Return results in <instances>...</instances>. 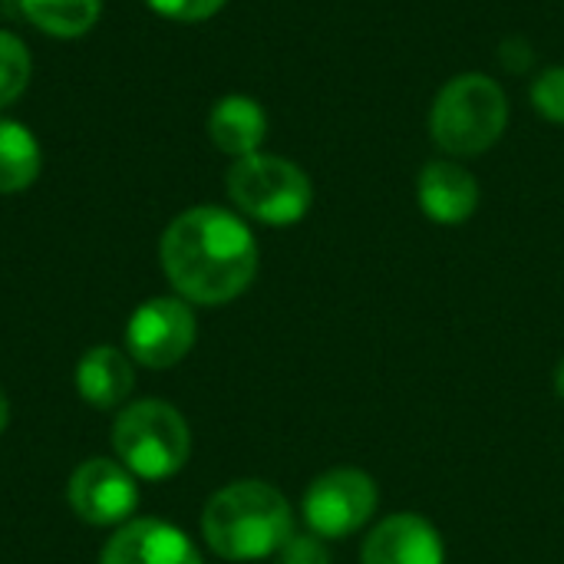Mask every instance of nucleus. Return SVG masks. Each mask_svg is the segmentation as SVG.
I'll list each match as a JSON object with an SVG mask.
<instances>
[{"label": "nucleus", "mask_w": 564, "mask_h": 564, "mask_svg": "<svg viewBox=\"0 0 564 564\" xmlns=\"http://www.w3.org/2000/svg\"><path fill=\"white\" fill-rule=\"evenodd\" d=\"M499 63H502V69L522 76V73L532 69L535 50H532V43H529L525 36H506V40L499 43Z\"/></svg>", "instance_id": "obj_20"}, {"label": "nucleus", "mask_w": 564, "mask_h": 564, "mask_svg": "<svg viewBox=\"0 0 564 564\" xmlns=\"http://www.w3.org/2000/svg\"><path fill=\"white\" fill-rule=\"evenodd\" d=\"M135 387L132 357L119 347H89L76 364V390L93 410H116Z\"/></svg>", "instance_id": "obj_13"}, {"label": "nucleus", "mask_w": 564, "mask_h": 564, "mask_svg": "<svg viewBox=\"0 0 564 564\" xmlns=\"http://www.w3.org/2000/svg\"><path fill=\"white\" fill-rule=\"evenodd\" d=\"M198 337V321L188 301L162 294L142 301L126 324V350L149 370H169L182 364Z\"/></svg>", "instance_id": "obj_7"}, {"label": "nucleus", "mask_w": 564, "mask_h": 564, "mask_svg": "<svg viewBox=\"0 0 564 564\" xmlns=\"http://www.w3.org/2000/svg\"><path fill=\"white\" fill-rule=\"evenodd\" d=\"M479 182L459 159H433L420 169L416 202L433 225H466L479 208Z\"/></svg>", "instance_id": "obj_11"}, {"label": "nucleus", "mask_w": 564, "mask_h": 564, "mask_svg": "<svg viewBox=\"0 0 564 564\" xmlns=\"http://www.w3.org/2000/svg\"><path fill=\"white\" fill-rule=\"evenodd\" d=\"M225 188L241 218L271 228H288L304 221L314 205L311 175L297 162L271 152L235 159L225 175Z\"/></svg>", "instance_id": "obj_5"}, {"label": "nucleus", "mask_w": 564, "mask_h": 564, "mask_svg": "<svg viewBox=\"0 0 564 564\" xmlns=\"http://www.w3.org/2000/svg\"><path fill=\"white\" fill-rule=\"evenodd\" d=\"M20 13L46 36L79 40L96 30L102 17V0H17Z\"/></svg>", "instance_id": "obj_15"}, {"label": "nucleus", "mask_w": 564, "mask_h": 564, "mask_svg": "<svg viewBox=\"0 0 564 564\" xmlns=\"http://www.w3.org/2000/svg\"><path fill=\"white\" fill-rule=\"evenodd\" d=\"M7 423H10V403H7V397L0 390V433L7 430Z\"/></svg>", "instance_id": "obj_21"}, {"label": "nucleus", "mask_w": 564, "mask_h": 564, "mask_svg": "<svg viewBox=\"0 0 564 564\" xmlns=\"http://www.w3.org/2000/svg\"><path fill=\"white\" fill-rule=\"evenodd\" d=\"M360 564H446V545L430 519L397 512L370 529L360 549Z\"/></svg>", "instance_id": "obj_10"}, {"label": "nucleus", "mask_w": 564, "mask_h": 564, "mask_svg": "<svg viewBox=\"0 0 564 564\" xmlns=\"http://www.w3.org/2000/svg\"><path fill=\"white\" fill-rule=\"evenodd\" d=\"M99 564H205L195 542L162 519H129L102 545Z\"/></svg>", "instance_id": "obj_9"}, {"label": "nucleus", "mask_w": 564, "mask_h": 564, "mask_svg": "<svg viewBox=\"0 0 564 564\" xmlns=\"http://www.w3.org/2000/svg\"><path fill=\"white\" fill-rule=\"evenodd\" d=\"M294 535V509L284 492L261 479L218 489L202 512V539L225 562H261Z\"/></svg>", "instance_id": "obj_2"}, {"label": "nucleus", "mask_w": 564, "mask_h": 564, "mask_svg": "<svg viewBox=\"0 0 564 564\" xmlns=\"http://www.w3.org/2000/svg\"><path fill=\"white\" fill-rule=\"evenodd\" d=\"M278 564H334L330 549L321 535L307 532V535H291L284 542V549L278 552Z\"/></svg>", "instance_id": "obj_19"}, {"label": "nucleus", "mask_w": 564, "mask_h": 564, "mask_svg": "<svg viewBox=\"0 0 564 564\" xmlns=\"http://www.w3.org/2000/svg\"><path fill=\"white\" fill-rule=\"evenodd\" d=\"M66 502L86 525H126L139 506V486L119 459L96 456L69 476Z\"/></svg>", "instance_id": "obj_8"}, {"label": "nucleus", "mask_w": 564, "mask_h": 564, "mask_svg": "<svg viewBox=\"0 0 564 564\" xmlns=\"http://www.w3.org/2000/svg\"><path fill=\"white\" fill-rule=\"evenodd\" d=\"M555 393H558V400H564V360L555 367Z\"/></svg>", "instance_id": "obj_22"}, {"label": "nucleus", "mask_w": 564, "mask_h": 564, "mask_svg": "<svg viewBox=\"0 0 564 564\" xmlns=\"http://www.w3.org/2000/svg\"><path fill=\"white\" fill-rule=\"evenodd\" d=\"M532 106L539 116H545L549 122L564 126V66H549L542 69L532 86H529Z\"/></svg>", "instance_id": "obj_17"}, {"label": "nucleus", "mask_w": 564, "mask_h": 564, "mask_svg": "<svg viewBox=\"0 0 564 564\" xmlns=\"http://www.w3.org/2000/svg\"><path fill=\"white\" fill-rule=\"evenodd\" d=\"M509 126V96L486 73L453 76L430 106V139L449 159L489 152Z\"/></svg>", "instance_id": "obj_3"}, {"label": "nucleus", "mask_w": 564, "mask_h": 564, "mask_svg": "<svg viewBox=\"0 0 564 564\" xmlns=\"http://www.w3.org/2000/svg\"><path fill=\"white\" fill-rule=\"evenodd\" d=\"M159 261L182 301L221 307L254 284L261 251L254 231L238 212L221 205H192L162 231Z\"/></svg>", "instance_id": "obj_1"}, {"label": "nucleus", "mask_w": 564, "mask_h": 564, "mask_svg": "<svg viewBox=\"0 0 564 564\" xmlns=\"http://www.w3.org/2000/svg\"><path fill=\"white\" fill-rule=\"evenodd\" d=\"M112 449L135 479L162 482L185 469L192 456V433L172 403L139 400L119 410L112 423Z\"/></svg>", "instance_id": "obj_4"}, {"label": "nucleus", "mask_w": 564, "mask_h": 564, "mask_svg": "<svg viewBox=\"0 0 564 564\" xmlns=\"http://www.w3.org/2000/svg\"><path fill=\"white\" fill-rule=\"evenodd\" d=\"M152 13L172 23H202L225 10L228 0H142Z\"/></svg>", "instance_id": "obj_18"}, {"label": "nucleus", "mask_w": 564, "mask_h": 564, "mask_svg": "<svg viewBox=\"0 0 564 564\" xmlns=\"http://www.w3.org/2000/svg\"><path fill=\"white\" fill-rule=\"evenodd\" d=\"M43 172V145L20 119L0 116V195L26 192Z\"/></svg>", "instance_id": "obj_14"}, {"label": "nucleus", "mask_w": 564, "mask_h": 564, "mask_svg": "<svg viewBox=\"0 0 564 564\" xmlns=\"http://www.w3.org/2000/svg\"><path fill=\"white\" fill-rule=\"evenodd\" d=\"M380 509V486L370 473L337 466L317 476L301 502V516L324 542H340L360 532Z\"/></svg>", "instance_id": "obj_6"}, {"label": "nucleus", "mask_w": 564, "mask_h": 564, "mask_svg": "<svg viewBox=\"0 0 564 564\" xmlns=\"http://www.w3.org/2000/svg\"><path fill=\"white\" fill-rule=\"evenodd\" d=\"M33 76V56L30 46L13 33V30H0V109L13 106Z\"/></svg>", "instance_id": "obj_16"}, {"label": "nucleus", "mask_w": 564, "mask_h": 564, "mask_svg": "<svg viewBox=\"0 0 564 564\" xmlns=\"http://www.w3.org/2000/svg\"><path fill=\"white\" fill-rule=\"evenodd\" d=\"M205 129H208L212 145L235 162V159L261 152L268 139V112L254 96L228 93L215 99V106L208 109Z\"/></svg>", "instance_id": "obj_12"}]
</instances>
